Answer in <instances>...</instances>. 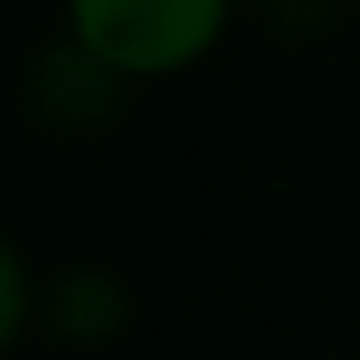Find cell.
<instances>
[{
	"label": "cell",
	"mask_w": 360,
	"mask_h": 360,
	"mask_svg": "<svg viewBox=\"0 0 360 360\" xmlns=\"http://www.w3.org/2000/svg\"><path fill=\"white\" fill-rule=\"evenodd\" d=\"M221 13L228 0H70L76 38L108 70H133V76H158L209 51Z\"/></svg>",
	"instance_id": "obj_1"
},
{
	"label": "cell",
	"mask_w": 360,
	"mask_h": 360,
	"mask_svg": "<svg viewBox=\"0 0 360 360\" xmlns=\"http://www.w3.org/2000/svg\"><path fill=\"white\" fill-rule=\"evenodd\" d=\"M114 76L120 70H108L89 44H76V51L57 44L32 70V108L57 127H95L114 114Z\"/></svg>",
	"instance_id": "obj_2"
},
{
	"label": "cell",
	"mask_w": 360,
	"mask_h": 360,
	"mask_svg": "<svg viewBox=\"0 0 360 360\" xmlns=\"http://www.w3.org/2000/svg\"><path fill=\"white\" fill-rule=\"evenodd\" d=\"M120 316H127V297H120L114 278L76 272V278H63V285L51 291V323H57V335H70V342H108V335L120 329Z\"/></svg>",
	"instance_id": "obj_3"
},
{
	"label": "cell",
	"mask_w": 360,
	"mask_h": 360,
	"mask_svg": "<svg viewBox=\"0 0 360 360\" xmlns=\"http://www.w3.org/2000/svg\"><path fill=\"white\" fill-rule=\"evenodd\" d=\"M19 316H25V278H19V259H13V247L0 240V348L13 342Z\"/></svg>",
	"instance_id": "obj_4"
}]
</instances>
